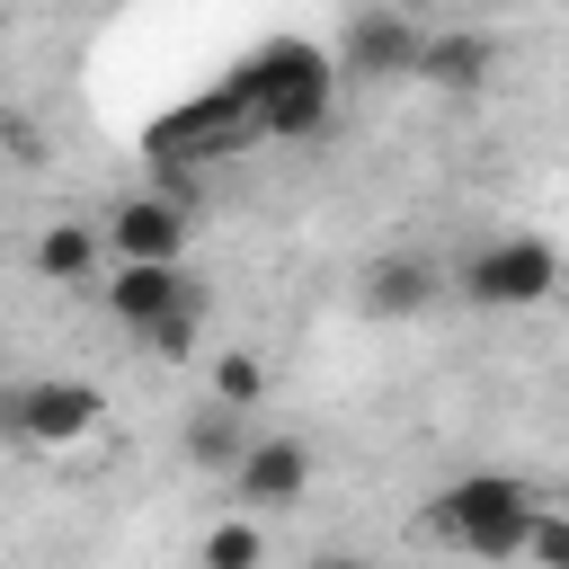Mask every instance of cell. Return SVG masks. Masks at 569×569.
Masks as SVG:
<instances>
[{"label": "cell", "instance_id": "6da1fadb", "mask_svg": "<svg viewBox=\"0 0 569 569\" xmlns=\"http://www.w3.org/2000/svg\"><path fill=\"white\" fill-rule=\"evenodd\" d=\"M231 98L258 116V133H267V142H311V133L329 124L338 71H329V53H320V44L276 36V44H258V53L231 71Z\"/></svg>", "mask_w": 569, "mask_h": 569}, {"label": "cell", "instance_id": "7a4b0ae2", "mask_svg": "<svg viewBox=\"0 0 569 569\" xmlns=\"http://www.w3.org/2000/svg\"><path fill=\"white\" fill-rule=\"evenodd\" d=\"M418 525H427V533H445V542H462L471 560L507 569V560H525V551H533L542 507H533V489H525L516 471H471V480H453Z\"/></svg>", "mask_w": 569, "mask_h": 569}, {"label": "cell", "instance_id": "3957f363", "mask_svg": "<svg viewBox=\"0 0 569 569\" xmlns=\"http://www.w3.org/2000/svg\"><path fill=\"white\" fill-rule=\"evenodd\" d=\"M551 284H560V249L533 240V231H507V240H489V249L462 267V293L489 302V311H533Z\"/></svg>", "mask_w": 569, "mask_h": 569}, {"label": "cell", "instance_id": "277c9868", "mask_svg": "<svg viewBox=\"0 0 569 569\" xmlns=\"http://www.w3.org/2000/svg\"><path fill=\"white\" fill-rule=\"evenodd\" d=\"M98 382H71V373H36V382H9V400H0V427L18 436V445H80L89 427H98Z\"/></svg>", "mask_w": 569, "mask_h": 569}, {"label": "cell", "instance_id": "5b68a950", "mask_svg": "<svg viewBox=\"0 0 569 569\" xmlns=\"http://www.w3.org/2000/svg\"><path fill=\"white\" fill-rule=\"evenodd\" d=\"M427 53V27L400 18V9H356L338 27V71H365V80H391V71H418Z\"/></svg>", "mask_w": 569, "mask_h": 569}, {"label": "cell", "instance_id": "8992f818", "mask_svg": "<svg viewBox=\"0 0 569 569\" xmlns=\"http://www.w3.org/2000/svg\"><path fill=\"white\" fill-rule=\"evenodd\" d=\"M302 489H311V445H302V436H258L249 462L231 471V498H240L249 516H276V507H293Z\"/></svg>", "mask_w": 569, "mask_h": 569}, {"label": "cell", "instance_id": "52a82bcc", "mask_svg": "<svg viewBox=\"0 0 569 569\" xmlns=\"http://www.w3.org/2000/svg\"><path fill=\"white\" fill-rule=\"evenodd\" d=\"M107 240H116L124 267H178V249H187V213L160 204V196H124V204L107 213Z\"/></svg>", "mask_w": 569, "mask_h": 569}, {"label": "cell", "instance_id": "ba28073f", "mask_svg": "<svg viewBox=\"0 0 569 569\" xmlns=\"http://www.w3.org/2000/svg\"><path fill=\"white\" fill-rule=\"evenodd\" d=\"M196 302V284H187V267H116L107 276V311L133 329V338H151L169 311H187Z\"/></svg>", "mask_w": 569, "mask_h": 569}, {"label": "cell", "instance_id": "9c48e42d", "mask_svg": "<svg viewBox=\"0 0 569 569\" xmlns=\"http://www.w3.org/2000/svg\"><path fill=\"white\" fill-rule=\"evenodd\" d=\"M418 71H427L436 89H471V80L498 71V36H489V27H427Z\"/></svg>", "mask_w": 569, "mask_h": 569}, {"label": "cell", "instance_id": "30bf717a", "mask_svg": "<svg viewBox=\"0 0 569 569\" xmlns=\"http://www.w3.org/2000/svg\"><path fill=\"white\" fill-rule=\"evenodd\" d=\"M249 445H258V436H240V409H222V400H204V409L187 418V462H196V471H240Z\"/></svg>", "mask_w": 569, "mask_h": 569}, {"label": "cell", "instance_id": "8fae6325", "mask_svg": "<svg viewBox=\"0 0 569 569\" xmlns=\"http://www.w3.org/2000/svg\"><path fill=\"white\" fill-rule=\"evenodd\" d=\"M36 276H53V284H89V276H98V231H89V222H53V231H36Z\"/></svg>", "mask_w": 569, "mask_h": 569}, {"label": "cell", "instance_id": "7c38bea8", "mask_svg": "<svg viewBox=\"0 0 569 569\" xmlns=\"http://www.w3.org/2000/svg\"><path fill=\"white\" fill-rule=\"evenodd\" d=\"M427 293H436V267H427V258H382V267L365 276V302H373V311H418Z\"/></svg>", "mask_w": 569, "mask_h": 569}, {"label": "cell", "instance_id": "4fadbf2b", "mask_svg": "<svg viewBox=\"0 0 569 569\" xmlns=\"http://www.w3.org/2000/svg\"><path fill=\"white\" fill-rule=\"evenodd\" d=\"M267 560V533L249 525V516H222V525H204V542H196V569H258Z\"/></svg>", "mask_w": 569, "mask_h": 569}, {"label": "cell", "instance_id": "5bb4252c", "mask_svg": "<svg viewBox=\"0 0 569 569\" xmlns=\"http://www.w3.org/2000/svg\"><path fill=\"white\" fill-rule=\"evenodd\" d=\"M258 391H267V365H258L249 347H222V356H213V400H222V409H249Z\"/></svg>", "mask_w": 569, "mask_h": 569}, {"label": "cell", "instance_id": "9a60e30c", "mask_svg": "<svg viewBox=\"0 0 569 569\" xmlns=\"http://www.w3.org/2000/svg\"><path fill=\"white\" fill-rule=\"evenodd\" d=\"M196 320H204V302H187V311H169V320H160V329H151L142 347H151V356H187V347H196Z\"/></svg>", "mask_w": 569, "mask_h": 569}, {"label": "cell", "instance_id": "2e32d148", "mask_svg": "<svg viewBox=\"0 0 569 569\" xmlns=\"http://www.w3.org/2000/svg\"><path fill=\"white\" fill-rule=\"evenodd\" d=\"M533 569H569V516H542L533 525V551H525Z\"/></svg>", "mask_w": 569, "mask_h": 569}, {"label": "cell", "instance_id": "e0dca14e", "mask_svg": "<svg viewBox=\"0 0 569 569\" xmlns=\"http://www.w3.org/2000/svg\"><path fill=\"white\" fill-rule=\"evenodd\" d=\"M302 569H365V560H347V551H320V560H302Z\"/></svg>", "mask_w": 569, "mask_h": 569}]
</instances>
